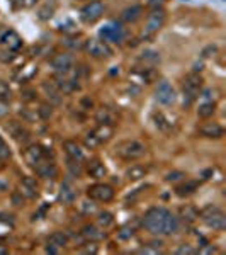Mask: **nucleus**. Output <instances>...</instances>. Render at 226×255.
Instances as JSON below:
<instances>
[{
  "label": "nucleus",
  "mask_w": 226,
  "mask_h": 255,
  "mask_svg": "<svg viewBox=\"0 0 226 255\" xmlns=\"http://www.w3.org/2000/svg\"><path fill=\"white\" fill-rule=\"evenodd\" d=\"M141 226L153 237H172L180 232L182 221L170 209L153 206L143 215Z\"/></svg>",
  "instance_id": "nucleus-1"
},
{
  "label": "nucleus",
  "mask_w": 226,
  "mask_h": 255,
  "mask_svg": "<svg viewBox=\"0 0 226 255\" xmlns=\"http://www.w3.org/2000/svg\"><path fill=\"white\" fill-rule=\"evenodd\" d=\"M199 220L213 232H225L226 230V215L221 208L215 204H208L199 209Z\"/></svg>",
  "instance_id": "nucleus-2"
},
{
  "label": "nucleus",
  "mask_w": 226,
  "mask_h": 255,
  "mask_svg": "<svg viewBox=\"0 0 226 255\" xmlns=\"http://www.w3.org/2000/svg\"><path fill=\"white\" fill-rule=\"evenodd\" d=\"M146 151V145L139 139H124V141L117 143L116 146V155L124 162H136V160L145 157Z\"/></svg>",
  "instance_id": "nucleus-3"
},
{
  "label": "nucleus",
  "mask_w": 226,
  "mask_h": 255,
  "mask_svg": "<svg viewBox=\"0 0 226 255\" xmlns=\"http://www.w3.org/2000/svg\"><path fill=\"white\" fill-rule=\"evenodd\" d=\"M203 85H204V79L199 73L192 72L184 77L182 79L184 108H189V106L194 104V101L201 96V92H203Z\"/></svg>",
  "instance_id": "nucleus-4"
},
{
  "label": "nucleus",
  "mask_w": 226,
  "mask_h": 255,
  "mask_svg": "<svg viewBox=\"0 0 226 255\" xmlns=\"http://www.w3.org/2000/svg\"><path fill=\"white\" fill-rule=\"evenodd\" d=\"M114 126L111 125H97L92 131H89L84 138V146L87 150H96V148L102 146L104 143H108L114 136Z\"/></svg>",
  "instance_id": "nucleus-5"
},
{
  "label": "nucleus",
  "mask_w": 226,
  "mask_h": 255,
  "mask_svg": "<svg viewBox=\"0 0 226 255\" xmlns=\"http://www.w3.org/2000/svg\"><path fill=\"white\" fill-rule=\"evenodd\" d=\"M85 194H87V197L92 203L108 204L111 201H114V197H116V189L108 182H96L87 187Z\"/></svg>",
  "instance_id": "nucleus-6"
},
{
  "label": "nucleus",
  "mask_w": 226,
  "mask_h": 255,
  "mask_svg": "<svg viewBox=\"0 0 226 255\" xmlns=\"http://www.w3.org/2000/svg\"><path fill=\"white\" fill-rule=\"evenodd\" d=\"M99 36H101L102 41H106L108 44H121L126 41V29L121 22L117 20H109L108 24H104V27H101L99 31Z\"/></svg>",
  "instance_id": "nucleus-7"
},
{
  "label": "nucleus",
  "mask_w": 226,
  "mask_h": 255,
  "mask_svg": "<svg viewBox=\"0 0 226 255\" xmlns=\"http://www.w3.org/2000/svg\"><path fill=\"white\" fill-rule=\"evenodd\" d=\"M167 22V14L162 9H151L150 14L146 15L145 20V27H143V36L145 38H153L158 31H162V27Z\"/></svg>",
  "instance_id": "nucleus-8"
},
{
  "label": "nucleus",
  "mask_w": 226,
  "mask_h": 255,
  "mask_svg": "<svg viewBox=\"0 0 226 255\" xmlns=\"http://www.w3.org/2000/svg\"><path fill=\"white\" fill-rule=\"evenodd\" d=\"M106 12V5L101 0H90L80 9V19L85 24H96L97 20L102 19Z\"/></svg>",
  "instance_id": "nucleus-9"
},
{
  "label": "nucleus",
  "mask_w": 226,
  "mask_h": 255,
  "mask_svg": "<svg viewBox=\"0 0 226 255\" xmlns=\"http://www.w3.org/2000/svg\"><path fill=\"white\" fill-rule=\"evenodd\" d=\"M153 97L160 106H172L177 101V92L168 80H160L157 87H155Z\"/></svg>",
  "instance_id": "nucleus-10"
},
{
  "label": "nucleus",
  "mask_w": 226,
  "mask_h": 255,
  "mask_svg": "<svg viewBox=\"0 0 226 255\" xmlns=\"http://www.w3.org/2000/svg\"><path fill=\"white\" fill-rule=\"evenodd\" d=\"M84 49L96 60H108L113 56V49L102 39H87L84 43Z\"/></svg>",
  "instance_id": "nucleus-11"
},
{
  "label": "nucleus",
  "mask_w": 226,
  "mask_h": 255,
  "mask_svg": "<svg viewBox=\"0 0 226 255\" xmlns=\"http://www.w3.org/2000/svg\"><path fill=\"white\" fill-rule=\"evenodd\" d=\"M73 63H75V58H73L72 53L68 51H61L56 53L51 60H49V67L53 68V72L56 75H65V73H70L73 68Z\"/></svg>",
  "instance_id": "nucleus-12"
},
{
  "label": "nucleus",
  "mask_w": 226,
  "mask_h": 255,
  "mask_svg": "<svg viewBox=\"0 0 226 255\" xmlns=\"http://www.w3.org/2000/svg\"><path fill=\"white\" fill-rule=\"evenodd\" d=\"M5 129H7V133L12 136V139H15L19 145H22V146L29 145L31 131L27 129V126L24 125L22 121H9L5 125Z\"/></svg>",
  "instance_id": "nucleus-13"
},
{
  "label": "nucleus",
  "mask_w": 226,
  "mask_h": 255,
  "mask_svg": "<svg viewBox=\"0 0 226 255\" xmlns=\"http://www.w3.org/2000/svg\"><path fill=\"white\" fill-rule=\"evenodd\" d=\"M22 158H24V162H26L29 167H36L41 162V160L48 158V151H46V148H43L41 145L29 143V145L24 146Z\"/></svg>",
  "instance_id": "nucleus-14"
},
{
  "label": "nucleus",
  "mask_w": 226,
  "mask_h": 255,
  "mask_svg": "<svg viewBox=\"0 0 226 255\" xmlns=\"http://www.w3.org/2000/svg\"><path fill=\"white\" fill-rule=\"evenodd\" d=\"M0 46L2 49L15 53L22 48V38L14 29H3L0 32Z\"/></svg>",
  "instance_id": "nucleus-15"
},
{
  "label": "nucleus",
  "mask_w": 226,
  "mask_h": 255,
  "mask_svg": "<svg viewBox=\"0 0 226 255\" xmlns=\"http://www.w3.org/2000/svg\"><path fill=\"white\" fill-rule=\"evenodd\" d=\"M197 133H199L203 138H208V139H221L225 136L223 126L216 121H211V119H206L203 125L197 128Z\"/></svg>",
  "instance_id": "nucleus-16"
},
{
  "label": "nucleus",
  "mask_w": 226,
  "mask_h": 255,
  "mask_svg": "<svg viewBox=\"0 0 226 255\" xmlns=\"http://www.w3.org/2000/svg\"><path fill=\"white\" fill-rule=\"evenodd\" d=\"M63 150L67 153L68 160H73V162H85V146L80 145L77 139H65L63 141Z\"/></svg>",
  "instance_id": "nucleus-17"
},
{
  "label": "nucleus",
  "mask_w": 226,
  "mask_h": 255,
  "mask_svg": "<svg viewBox=\"0 0 226 255\" xmlns=\"http://www.w3.org/2000/svg\"><path fill=\"white\" fill-rule=\"evenodd\" d=\"M80 237L84 238L85 242H102L106 238V230H102L101 226L96 225V223H89L85 226H82L80 230Z\"/></svg>",
  "instance_id": "nucleus-18"
},
{
  "label": "nucleus",
  "mask_w": 226,
  "mask_h": 255,
  "mask_svg": "<svg viewBox=\"0 0 226 255\" xmlns=\"http://www.w3.org/2000/svg\"><path fill=\"white\" fill-rule=\"evenodd\" d=\"M32 168H34L36 175L41 177V179H55L58 175V167H56L55 160H49V157L41 160L38 165Z\"/></svg>",
  "instance_id": "nucleus-19"
},
{
  "label": "nucleus",
  "mask_w": 226,
  "mask_h": 255,
  "mask_svg": "<svg viewBox=\"0 0 226 255\" xmlns=\"http://www.w3.org/2000/svg\"><path fill=\"white\" fill-rule=\"evenodd\" d=\"M17 191L26 197V199H36L39 194V186L34 177H22V180L19 182Z\"/></svg>",
  "instance_id": "nucleus-20"
},
{
  "label": "nucleus",
  "mask_w": 226,
  "mask_h": 255,
  "mask_svg": "<svg viewBox=\"0 0 226 255\" xmlns=\"http://www.w3.org/2000/svg\"><path fill=\"white\" fill-rule=\"evenodd\" d=\"M46 244H48V252L56 254L58 250L65 249L70 244V237L65 232H53L46 238Z\"/></svg>",
  "instance_id": "nucleus-21"
},
{
  "label": "nucleus",
  "mask_w": 226,
  "mask_h": 255,
  "mask_svg": "<svg viewBox=\"0 0 226 255\" xmlns=\"http://www.w3.org/2000/svg\"><path fill=\"white\" fill-rule=\"evenodd\" d=\"M84 172L89 177H92V179L99 180V179H102V177H106V174H108V168H106V165H104V162H102V160L92 158V160H89V162L85 163Z\"/></svg>",
  "instance_id": "nucleus-22"
},
{
  "label": "nucleus",
  "mask_w": 226,
  "mask_h": 255,
  "mask_svg": "<svg viewBox=\"0 0 226 255\" xmlns=\"http://www.w3.org/2000/svg\"><path fill=\"white\" fill-rule=\"evenodd\" d=\"M143 17V7L141 5H129L119 15V22L121 24H136L139 19Z\"/></svg>",
  "instance_id": "nucleus-23"
},
{
  "label": "nucleus",
  "mask_w": 226,
  "mask_h": 255,
  "mask_svg": "<svg viewBox=\"0 0 226 255\" xmlns=\"http://www.w3.org/2000/svg\"><path fill=\"white\" fill-rule=\"evenodd\" d=\"M150 172V168L143 163H131V165L124 170V177L128 182H138V180L145 179Z\"/></svg>",
  "instance_id": "nucleus-24"
},
{
  "label": "nucleus",
  "mask_w": 226,
  "mask_h": 255,
  "mask_svg": "<svg viewBox=\"0 0 226 255\" xmlns=\"http://www.w3.org/2000/svg\"><path fill=\"white\" fill-rule=\"evenodd\" d=\"M179 220L182 223H187V225H192L199 220V209L192 204H184V206L179 208Z\"/></svg>",
  "instance_id": "nucleus-25"
},
{
  "label": "nucleus",
  "mask_w": 226,
  "mask_h": 255,
  "mask_svg": "<svg viewBox=\"0 0 226 255\" xmlns=\"http://www.w3.org/2000/svg\"><path fill=\"white\" fill-rule=\"evenodd\" d=\"M199 189V182L191 179H184L182 182L175 184V194L179 197H189L192 194H196V191Z\"/></svg>",
  "instance_id": "nucleus-26"
},
{
  "label": "nucleus",
  "mask_w": 226,
  "mask_h": 255,
  "mask_svg": "<svg viewBox=\"0 0 226 255\" xmlns=\"http://www.w3.org/2000/svg\"><path fill=\"white\" fill-rule=\"evenodd\" d=\"M96 121L99 125H111L114 126L117 121V114L114 113L111 108H106V106H102V108H99L96 111Z\"/></svg>",
  "instance_id": "nucleus-27"
},
{
  "label": "nucleus",
  "mask_w": 226,
  "mask_h": 255,
  "mask_svg": "<svg viewBox=\"0 0 226 255\" xmlns=\"http://www.w3.org/2000/svg\"><path fill=\"white\" fill-rule=\"evenodd\" d=\"M77 199V192H75V187L72 186L70 180H65L60 187V201H63L65 204H72L73 201Z\"/></svg>",
  "instance_id": "nucleus-28"
},
{
  "label": "nucleus",
  "mask_w": 226,
  "mask_h": 255,
  "mask_svg": "<svg viewBox=\"0 0 226 255\" xmlns=\"http://www.w3.org/2000/svg\"><path fill=\"white\" fill-rule=\"evenodd\" d=\"M216 113V101H203L197 108V116L201 119H211Z\"/></svg>",
  "instance_id": "nucleus-29"
},
{
  "label": "nucleus",
  "mask_w": 226,
  "mask_h": 255,
  "mask_svg": "<svg viewBox=\"0 0 226 255\" xmlns=\"http://www.w3.org/2000/svg\"><path fill=\"white\" fill-rule=\"evenodd\" d=\"M139 61L146 67H155L160 61V53L155 51V49H145L139 56Z\"/></svg>",
  "instance_id": "nucleus-30"
},
{
  "label": "nucleus",
  "mask_w": 226,
  "mask_h": 255,
  "mask_svg": "<svg viewBox=\"0 0 226 255\" xmlns=\"http://www.w3.org/2000/svg\"><path fill=\"white\" fill-rule=\"evenodd\" d=\"M96 225L101 226L102 230H109L111 226L114 225V215L111 211H101V213H97Z\"/></svg>",
  "instance_id": "nucleus-31"
},
{
  "label": "nucleus",
  "mask_w": 226,
  "mask_h": 255,
  "mask_svg": "<svg viewBox=\"0 0 226 255\" xmlns=\"http://www.w3.org/2000/svg\"><path fill=\"white\" fill-rule=\"evenodd\" d=\"M55 9H56L55 0L51 2V5H49V2H44V5H41L38 9V17L41 20H48L53 14H55Z\"/></svg>",
  "instance_id": "nucleus-32"
},
{
  "label": "nucleus",
  "mask_w": 226,
  "mask_h": 255,
  "mask_svg": "<svg viewBox=\"0 0 226 255\" xmlns=\"http://www.w3.org/2000/svg\"><path fill=\"white\" fill-rule=\"evenodd\" d=\"M12 158V150L9 146V143L3 139V136H0V163L7 162Z\"/></svg>",
  "instance_id": "nucleus-33"
},
{
  "label": "nucleus",
  "mask_w": 226,
  "mask_h": 255,
  "mask_svg": "<svg viewBox=\"0 0 226 255\" xmlns=\"http://www.w3.org/2000/svg\"><path fill=\"white\" fill-rule=\"evenodd\" d=\"M184 179H187V174L186 172H180V170H172L165 175L167 182H172V184H179V182H182Z\"/></svg>",
  "instance_id": "nucleus-34"
},
{
  "label": "nucleus",
  "mask_w": 226,
  "mask_h": 255,
  "mask_svg": "<svg viewBox=\"0 0 226 255\" xmlns=\"http://www.w3.org/2000/svg\"><path fill=\"white\" fill-rule=\"evenodd\" d=\"M0 101H5V102H9V104L12 101V89H10V85L3 80H0Z\"/></svg>",
  "instance_id": "nucleus-35"
},
{
  "label": "nucleus",
  "mask_w": 226,
  "mask_h": 255,
  "mask_svg": "<svg viewBox=\"0 0 226 255\" xmlns=\"http://www.w3.org/2000/svg\"><path fill=\"white\" fill-rule=\"evenodd\" d=\"M175 254L177 255H196L197 254V249H194L191 244H182L175 249Z\"/></svg>",
  "instance_id": "nucleus-36"
},
{
  "label": "nucleus",
  "mask_w": 226,
  "mask_h": 255,
  "mask_svg": "<svg viewBox=\"0 0 226 255\" xmlns=\"http://www.w3.org/2000/svg\"><path fill=\"white\" fill-rule=\"evenodd\" d=\"M79 252H82V254H97L99 247H97L96 242H85L84 245H80Z\"/></svg>",
  "instance_id": "nucleus-37"
},
{
  "label": "nucleus",
  "mask_w": 226,
  "mask_h": 255,
  "mask_svg": "<svg viewBox=\"0 0 226 255\" xmlns=\"http://www.w3.org/2000/svg\"><path fill=\"white\" fill-rule=\"evenodd\" d=\"M26 201H27V199H26V197H24L22 194H20L19 191L12 194V204H14V206H17V208L24 206V203H26Z\"/></svg>",
  "instance_id": "nucleus-38"
},
{
  "label": "nucleus",
  "mask_w": 226,
  "mask_h": 255,
  "mask_svg": "<svg viewBox=\"0 0 226 255\" xmlns=\"http://www.w3.org/2000/svg\"><path fill=\"white\" fill-rule=\"evenodd\" d=\"M133 235H134L133 230H131V228H126V226H122V228L117 232V237H119V238H122V240H129V238L133 237Z\"/></svg>",
  "instance_id": "nucleus-39"
},
{
  "label": "nucleus",
  "mask_w": 226,
  "mask_h": 255,
  "mask_svg": "<svg viewBox=\"0 0 226 255\" xmlns=\"http://www.w3.org/2000/svg\"><path fill=\"white\" fill-rule=\"evenodd\" d=\"M38 113H39V116L43 118V119H48V118H51V114H53V111H51V106H46V104H43L41 108L38 109Z\"/></svg>",
  "instance_id": "nucleus-40"
},
{
  "label": "nucleus",
  "mask_w": 226,
  "mask_h": 255,
  "mask_svg": "<svg viewBox=\"0 0 226 255\" xmlns=\"http://www.w3.org/2000/svg\"><path fill=\"white\" fill-rule=\"evenodd\" d=\"M9 109H10L9 102H5V101H0V119H2V118H5L7 114H9Z\"/></svg>",
  "instance_id": "nucleus-41"
},
{
  "label": "nucleus",
  "mask_w": 226,
  "mask_h": 255,
  "mask_svg": "<svg viewBox=\"0 0 226 255\" xmlns=\"http://www.w3.org/2000/svg\"><path fill=\"white\" fill-rule=\"evenodd\" d=\"M197 254H218V249L213 245H203V249L197 250Z\"/></svg>",
  "instance_id": "nucleus-42"
},
{
  "label": "nucleus",
  "mask_w": 226,
  "mask_h": 255,
  "mask_svg": "<svg viewBox=\"0 0 226 255\" xmlns=\"http://www.w3.org/2000/svg\"><path fill=\"white\" fill-rule=\"evenodd\" d=\"M163 3H165V0H148V5H150L151 9H162Z\"/></svg>",
  "instance_id": "nucleus-43"
},
{
  "label": "nucleus",
  "mask_w": 226,
  "mask_h": 255,
  "mask_svg": "<svg viewBox=\"0 0 226 255\" xmlns=\"http://www.w3.org/2000/svg\"><path fill=\"white\" fill-rule=\"evenodd\" d=\"M12 3H14V7L17 9V7L24 5V0H12Z\"/></svg>",
  "instance_id": "nucleus-44"
},
{
  "label": "nucleus",
  "mask_w": 226,
  "mask_h": 255,
  "mask_svg": "<svg viewBox=\"0 0 226 255\" xmlns=\"http://www.w3.org/2000/svg\"><path fill=\"white\" fill-rule=\"evenodd\" d=\"M5 254H9V250H7L5 247L0 245V255H5Z\"/></svg>",
  "instance_id": "nucleus-45"
}]
</instances>
